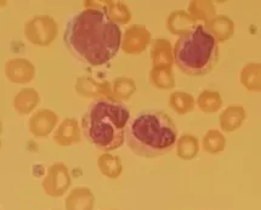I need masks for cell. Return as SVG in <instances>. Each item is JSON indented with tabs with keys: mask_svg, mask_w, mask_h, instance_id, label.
<instances>
[{
	"mask_svg": "<svg viewBox=\"0 0 261 210\" xmlns=\"http://www.w3.org/2000/svg\"><path fill=\"white\" fill-rule=\"evenodd\" d=\"M123 34L102 6L85 8L67 22L63 40L75 59L89 66L106 65L122 47Z\"/></svg>",
	"mask_w": 261,
	"mask_h": 210,
	"instance_id": "obj_1",
	"label": "cell"
},
{
	"mask_svg": "<svg viewBox=\"0 0 261 210\" xmlns=\"http://www.w3.org/2000/svg\"><path fill=\"white\" fill-rule=\"evenodd\" d=\"M129 110L113 98H97L82 117V130L85 139L98 151L119 148L125 141Z\"/></svg>",
	"mask_w": 261,
	"mask_h": 210,
	"instance_id": "obj_2",
	"label": "cell"
},
{
	"mask_svg": "<svg viewBox=\"0 0 261 210\" xmlns=\"http://www.w3.org/2000/svg\"><path fill=\"white\" fill-rule=\"evenodd\" d=\"M125 141L133 153L154 158L169 153L177 141V129L163 111H142L126 128Z\"/></svg>",
	"mask_w": 261,
	"mask_h": 210,
	"instance_id": "obj_3",
	"label": "cell"
},
{
	"mask_svg": "<svg viewBox=\"0 0 261 210\" xmlns=\"http://www.w3.org/2000/svg\"><path fill=\"white\" fill-rule=\"evenodd\" d=\"M218 60V40L202 24H196L175 43L174 61L187 75L199 77L208 74Z\"/></svg>",
	"mask_w": 261,
	"mask_h": 210,
	"instance_id": "obj_4",
	"label": "cell"
},
{
	"mask_svg": "<svg viewBox=\"0 0 261 210\" xmlns=\"http://www.w3.org/2000/svg\"><path fill=\"white\" fill-rule=\"evenodd\" d=\"M59 33L56 21L46 15L36 16L24 24L26 38L36 46H49Z\"/></svg>",
	"mask_w": 261,
	"mask_h": 210,
	"instance_id": "obj_5",
	"label": "cell"
},
{
	"mask_svg": "<svg viewBox=\"0 0 261 210\" xmlns=\"http://www.w3.org/2000/svg\"><path fill=\"white\" fill-rule=\"evenodd\" d=\"M71 177L67 167L63 163H55L47 168V174L43 180V189L49 196L60 197L68 190Z\"/></svg>",
	"mask_w": 261,
	"mask_h": 210,
	"instance_id": "obj_6",
	"label": "cell"
},
{
	"mask_svg": "<svg viewBox=\"0 0 261 210\" xmlns=\"http://www.w3.org/2000/svg\"><path fill=\"white\" fill-rule=\"evenodd\" d=\"M151 44V33L141 24H134L126 28L122 39V50L128 55H139Z\"/></svg>",
	"mask_w": 261,
	"mask_h": 210,
	"instance_id": "obj_7",
	"label": "cell"
},
{
	"mask_svg": "<svg viewBox=\"0 0 261 210\" xmlns=\"http://www.w3.org/2000/svg\"><path fill=\"white\" fill-rule=\"evenodd\" d=\"M5 74L16 84H27L33 81L36 68L33 63L26 59H11L5 63Z\"/></svg>",
	"mask_w": 261,
	"mask_h": 210,
	"instance_id": "obj_8",
	"label": "cell"
},
{
	"mask_svg": "<svg viewBox=\"0 0 261 210\" xmlns=\"http://www.w3.org/2000/svg\"><path fill=\"white\" fill-rule=\"evenodd\" d=\"M59 122L56 113L51 110H43L37 111L30 119V132L32 135L37 138H46L54 132L56 124Z\"/></svg>",
	"mask_w": 261,
	"mask_h": 210,
	"instance_id": "obj_9",
	"label": "cell"
},
{
	"mask_svg": "<svg viewBox=\"0 0 261 210\" xmlns=\"http://www.w3.org/2000/svg\"><path fill=\"white\" fill-rule=\"evenodd\" d=\"M75 91L83 97L113 98L112 89L107 82L100 83L89 77H81L75 83ZM114 100V98H113Z\"/></svg>",
	"mask_w": 261,
	"mask_h": 210,
	"instance_id": "obj_10",
	"label": "cell"
},
{
	"mask_svg": "<svg viewBox=\"0 0 261 210\" xmlns=\"http://www.w3.org/2000/svg\"><path fill=\"white\" fill-rule=\"evenodd\" d=\"M81 128L75 118H65L54 133V141L60 146H72L81 142Z\"/></svg>",
	"mask_w": 261,
	"mask_h": 210,
	"instance_id": "obj_11",
	"label": "cell"
},
{
	"mask_svg": "<svg viewBox=\"0 0 261 210\" xmlns=\"http://www.w3.org/2000/svg\"><path fill=\"white\" fill-rule=\"evenodd\" d=\"M153 67H171L174 61V52H171L170 43L167 39H155L149 47Z\"/></svg>",
	"mask_w": 261,
	"mask_h": 210,
	"instance_id": "obj_12",
	"label": "cell"
},
{
	"mask_svg": "<svg viewBox=\"0 0 261 210\" xmlns=\"http://www.w3.org/2000/svg\"><path fill=\"white\" fill-rule=\"evenodd\" d=\"M94 196L88 187H75L66 199L67 210H92Z\"/></svg>",
	"mask_w": 261,
	"mask_h": 210,
	"instance_id": "obj_13",
	"label": "cell"
},
{
	"mask_svg": "<svg viewBox=\"0 0 261 210\" xmlns=\"http://www.w3.org/2000/svg\"><path fill=\"white\" fill-rule=\"evenodd\" d=\"M40 97L36 89L23 88L14 98V108L22 116L30 114L39 103Z\"/></svg>",
	"mask_w": 261,
	"mask_h": 210,
	"instance_id": "obj_14",
	"label": "cell"
},
{
	"mask_svg": "<svg viewBox=\"0 0 261 210\" xmlns=\"http://www.w3.org/2000/svg\"><path fill=\"white\" fill-rule=\"evenodd\" d=\"M196 26V21L192 16L185 11L171 12L167 21V28L173 34L182 36V34L192 30Z\"/></svg>",
	"mask_w": 261,
	"mask_h": 210,
	"instance_id": "obj_15",
	"label": "cell"
},
{
	"mask_svg": "<svg viewBox=\"0 0 261 210\" xmlns=\"http://www.w3.org/2000/svg\"><path fill=\"white\" fill-rule=\"evenodd\" d=\"M246 119V111L243 107L231 106L227 107L220 116L221 129L226 133H232L238 129Z\"/></svg>",
	"mask_w": 261,
	"mask_h": 210,
	"instance_id": "obj_16",
	"label": "cell"
},
{
	"mask_svg": "<svg viewBox=\"0 0 261 210\" xmlns=\"http://www.w3.org/2000/svg\"><path fill=\"white\" fill-rule=\"evenodd\" d=\"M206 30L214 36L216 40L224 41L231 38L233 34V22L225 16H220V17L210 20L206 24Z\"/></svg>",
	"mask_w": 261,
	"mask_h": 210,
	"instance_id": "obj_17",
	"label": "cell"
},
{
	"mask_svg": "<svg viewBox=\"0 0 261 210\" xmlns=\"http://www.w3.org/2000/svg\"><path fill=\"white\" fill-rule=\"evenodd\" d=\"M97 165L101 173L110 179H117L122 174V159L118 155L111 153L101 154L97 158Z\"/></svg>",
	"mask_w": 261,
	"mask_h": 210,
	"instance_id": "obj_18",
	"label": "cell"
},
{
	"mask_svg": "<svg viewBox=\"0 0 261 210\" xmlns=\"http://www.w3.org/2000/svg\"><path fill=\"white\" fill-rule=\"evenodd\" d=\"M242 84L250 91H261V65L249 63L243 68L241 74Z\"/></svg>",
	"mask_w": 261,
	"mask_h": 210,
	"instance_id": "obj_19",
	"label": "cell"
},
{
	"mask_svg": "<svg viewBox=\"0 0 261 210\" xmlns=\"http://www.w3.org/2000/svg\"><path fill=\"white\" fill-rule=\"evenodd\" d=\"M136 91L135 82L132 78L117 77L112 82V95L117 101H128Z\"/></svg>",
	"mask_w": 261,
	"mask_h": 210,
	"instance_id": "obj_20",
	"label": "cell"
},
{
	"mask_svg": "<svg viewBox=\"0 0 261 210\" xmlns=\"http://www.w3.org/2000/svg\"><path fill=\"white\" fill-rule=\"evenodd\" d=\"M103 10L107 12L110 18L117 24H126L132 20V12L124 3L120 2H105Z\"/></svg>",
	"mask_w": 261,
	"mask_h": 210,
	"instance_id": "obj_21",
	"label": "cell"
},
{
	"mask_svg": "<svg viewBox=\"0 0 261 210\" xmlns=\"http://www.w3.org/2000/svg\"><path fill=\"white\" fill-rule=\"evenodd\" d=\"M149 81L158 89L174 88V75L171 67H152L149 72Z\"/></svg>",
	"mask_w": 261,
	"mask_h": 210,
	"instance_id": "obj_22",
	"label": "cell"
},
{
	"mask_svg": "<svg viewBox=\"0 0 261 210\" xmlns=\"http://www.w3.org/2000/svg\"><path fill=\"white\" fill-rule=\"evenodd\" d=\"M169 104L177 114H186L195 107V98L185 91H175L170 95Z\"/></svg>",
	"mask_w": 261,
	"mask_h": 210,
	"instance_id": "obj_23",
	"label": "cell"
},
{
	"mask_svg": "<svg viewBox=\"0 0 261 210\" xmlns=\"http://www.w3.org/2000/svg\"><path fill=\"white\" fill-rule=\"evenodd\" d=\"M198 149V140L192 135H182L177 141V155L185 161L195 158Z\"/></svg>",
	"mask_w": 261,
	"mask_h": 210,
	"instance_id": "obj_24",
	"label": "cell"
},
{
	"mask_svg": "<svg viewBox=\"0 0 261 210\" xmlns=\"http://www.w3.org/2000/svg\"><path fill=\"white\" fill-rule=\"evenodd\" d=\"M221 104L222 100L218 91L205 90L198 97V106L204 113H215Z\"/></svg>",
	"mask_w": 261,
	"mask_h": 210,
	"instance_id": "obj_25",
	"label": "cell"
},
{
	"mask_svg": "<svg viewBox=\"0 0 261 210\" xmlns=\"http://www.w3.org/2000/svg\"><path fill=\"white\" fill-rule=\"evenodd\" d=\"M190 12L193 18L210 22V18L215 15V9L210 2H192L190 4Z\"/></svg>",
	"mask_w": 261,
	"mask_h": 210,
	"instance_id": "obj_26",
	"label": "cell"
},
{
	"mask_svg": "<svg viewBox=\"0 0 261 210\" xmlns=\"http://www.w3.org/2000/svg\"><path fill=\"white\" fill-rule=\"evenodd\" d=\"M203 147L209 153H219L225 147V138L218 130H210L203 140Z\"/></svg>",
	"mask_w": 261,
	"mask_h": 210,
	"instance_id": "obj_27",
	"label": "cell"
}]
</instances>
